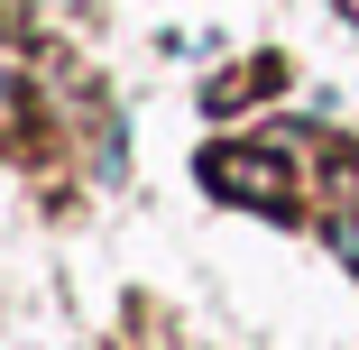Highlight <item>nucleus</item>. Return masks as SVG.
<instances>
[{"label": "nucleus", "mask_w": 359, "mask_h": 350, "mask_svg": "<svg viewBox=\"0 0 359 350\" xmlns=\"http://www.w3.org/2000/svg\"><path fill=\"white\" fill-rule=\"evenodd\" d=\"M203 184L258 203V213H285V157H267V148H212L203 157Z\"/></svg>", "instance_id": "f257e3e1"}]
</instances>
